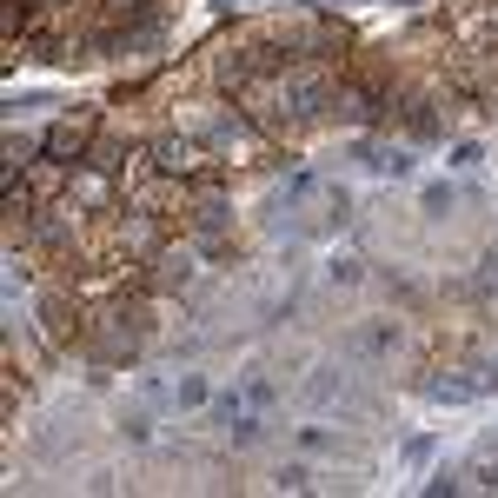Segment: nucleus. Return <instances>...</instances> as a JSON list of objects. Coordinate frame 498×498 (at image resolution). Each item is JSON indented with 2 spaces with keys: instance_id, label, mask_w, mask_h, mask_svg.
<instances>
[{
  "instance_id": "obj_1",
  "label": "nucleus",
  "mask_w": 498,
  "mask_h": 498,
  "mask_svg": "<svg viewBox=\"0 0 498 498\" xmlns=\"http://www.w3.org/2000/svg\"><path fill=\"white\" fill-rule=\"evenodd\" d=\"M299 13H306V7H299ZM280 40H286V54H293V60H346L352 27L333 21V13H306V21H286V27H280Z\"/></svg>"
},
{
  "instance_id": "obj_2",
  "label": "nucleus",
  "mask_w": 498,
  "mask_h": 498,
  "mask_svg": "<svg viewBox=\"0 0 498 498\" xmlns=\"http://www.w3.org/2000/svg\"><path fill=\"white\" fill-rule=\"evenodd\" d=\"M93 127H100V113H93V107H80V113H60L54 127L40 133V153H47V160H67V166H80V160H87V147H93Z\"/></svg>"
},
{
  "instance_id": "obj_3",
  "label": "nucleus",
  "mask_w": 498,
  "mask_h": 498,
  "mask_svg": "<svg viewBox=\"0 0 498 498\" xmlns=\"http://www.w3.org/2000/svg\"><path fill=\"white\" fill-rule=\"evenodd\" d=\"M147 266H153V272H140V286H147V293H173V286L193 280V260H186V253H173V246H160Z\"/></svg>"
},
{
  "instance_id": "obj_4",
  "label": "nucleus",
  "mask_w": 498,
  "mask_h": 498,
  "mask_svg": "<svg viewBox=\"0 0 498 498\" xmlns=\"http://www.w3.org/2000/svg\"><path fill=\"white\" fill-rule=\"evenodd\" d=\"M186 219H193V233H200V239H219V233H227V219H233V206L206 193V200H193V213H186Z\"/></svg>"
},
{
  "instance_id": "obj_5",
  "label": "nucleus",
  "mask_w": 498,
  "mask_h": 498,
  "mask_svg": "<svg viewBox=\"0 0 498 498\" xmlns=\"http://www.w3.org/2000/svg\"><path fill=\"white\" fill-rule=\"evenodd\" d=\"M419 392H425V399H445V405H458V399H478V392H485V379H452V372H445V379H425Z\"/></svg>"
},
{
  "instance_id": "obj_6",
  "label": "nucleus",
  "mask_w": 498,
  "mask_h": 498,
  "mask_svg": "<svg viewBox=\"0 0 498 498\" xmlns=\"http://www.w3.org/2000/svg\"><path fill=\"white\" fill-rule=\"evenodd\" d=\"M80 166H93V173H127V140H93Z\"/></svg>"
},
{
  "instance_id": "obj_7",
  "label": "nucleus",
  "mask_w": 498,
  "mask_h": 498,
  "mask_svg": "<svg viewBox=\"0 0 498 498\" xmlns=\"http://www.w3.org/2000/svg\"><path fill=\"white\" fill-rule=\"evenodd\" d=\"M392 346H399V325H392V319H379V325H366V333H359V352H366V359H379V352H392Z\"/></svg>"
},
{
  "instance_id": "obj_8",
  "label": "nucleus",
  "mask_w": 498,
  "mask_h": 498,
  "mask_svg": "<svg viewBox=\"0 0 498 498\" xmlns=\"http://www.w3.org/2000/svg\"><path fill=\"white\" fill-rule=\"evenodd\" d=\"M173 405H186V412H193V405H213V386H206L200 372H186V379L173 386Z\"/></svg>"
},
{
  "instance_id": "obj_9",
  "label": "nucleus",
  "mask_w": 498,
  "mask_h": 498,
  "mask_svg": "<svg viewBox=\"0 0 498 498\" xmlns=\"http://www.w3.org/2000/svg\"><path fill=\"white\" fill-rule=\"evenodd\" d=\"M219 432H227L233 445H260V439H266V425L253 419V412H239V419H227V425H219Z\"/></svg>"
},
{
  "instance_id": "obj_10",
  "label": "nucleus",
  "mask_w": 498,
  "mask_h": 498,
  "mask_svg": "<svg viewBox=\"0 0 498 498\" xmlns=\"http://www.w3.org/2000/svg\"><path fill=\"white\" fill-rule=\"evenodd\" d=\"M452 206H458V193H452L445 180H432V186H425V213H432V219H445Z\"/></svg>"
},
{
  "instance_id": "obj_11",
  "label": "nucleus",
  "mask_w": 498,
  "mask_h": 498,
  "mask_svg": "<svg viewBox=\"0 0 498 498\" xmlns=\"http://www.w3.org/2000/svg\"><path fill=\"white\" fill-rule=\"evenodd\" d=\"M153 7H160V0H107V13H113V21H147Z\"/></svg>"
},
{
  "instance_id": "obj_12",
  "label": "nucleus",
  "mask_w": 498,
  "mask_h": 498,
  "mask_svg": "<svg viewBox=\"0 0 498 498\" xmlns=\"http://www.w3.org/2000/svg\"><path fill=\"white\" fill-rule=\"evenodd\" d=\"M206 419H213V425L239 419V392H213V405H206Z\"/></svg>"
},
{
  "instance_id": "obj_13",
  "label": "nucleus",
  "mask_w": 498,
  "mask_h": 498,
  "mask_svg": "<svg viewBox=\"0 0 498 498\" xmlns=\"http://www.w3.org/2000/svg\"><path fill=\"white\" fill-rule=\"evenodd\" d=\"M359 280H366V266H359V260H333V286H359Z\"/></svg>"
},
{
  "instance_id": "obj_14",
  "label": "nucleus",
  "mask_w": 498,
  "mask_h": 498,
  "mask_svg": "<svg viewBox=\"0 0 498 498\" xmlns=\"http://www.w3.org/2000/svg\"><path fill=\"white\" fill-rule=\"evenodd\" d=\"M306 485H313V472H306V466H280V492H306Z\"/></svg>"
},
{
  "instance_id": "obj_15",
  "label": "nucleus",
  "mask_w": 498,
  "mask_h": 498,
  "mask_svg": "<svg viewBox=\"0 0 498 498\" xmlns=\"http://www.w3.org/2000/svg\"><path fill=\"white\" fill-rule=\"evenodd\" d=\"M299 445H306V452H325V445H333V432H319V425H306V432H299Z\"/></svg>"
},
{
  "instance_id": "obj_16",
  "label": "nucleus",
  "mask_w": 498,
  "mask_h": 498,
  "mask_svg": "<svg viewBox=\"0 0 498 498\" xmlns=\"http://www.w3.org/2000/svg\"><path fill=\"white\" fill-rule=\"evenodd\" d=\"M478 160H485V153H478L472 140H458V147H452V166H478Z\"/></svg>"
},
{
  "instance_id": "obj_17",
  "label": "nucleus",
  "mask_w": 498,
  "mask_h": 498,
  "mask_svg": "<svg viewBox=\"0 0 498 498\" xmlns=\"http://www.w3.org/2000/svg\"><path fill=\"white\" fill-rule=\"evenodd\" d=\"M472 478H478V485H485V492H498V458H485V466H478Z\"/></svg>"
},
{
  "instance_id": "obj_18",
  "label": "nucleus",
  "mask_w": 498,
  "mask_h": 498,
  "mask_svg": "<svg viewBox=\"0 0 498 498\" xmlns=\"http://www.w3.org/2000/svg\"><path fill=\"white\" fill-rule=\"evenodd\" d=\"M478 372H485V392L498 386V359H485V366H478Z\"/></svg>"
}]
</instances>
